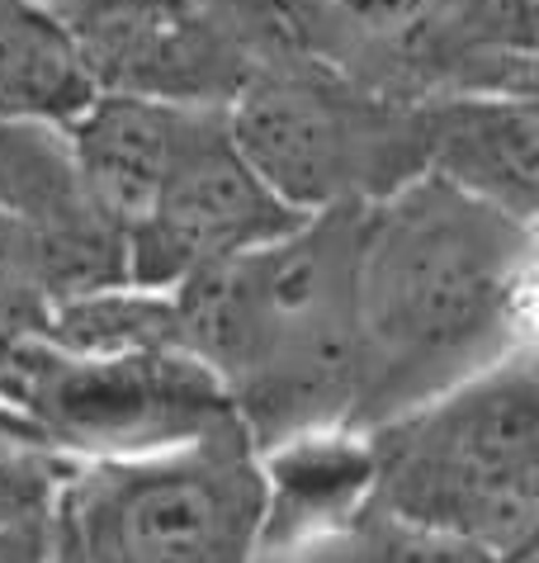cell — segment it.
<instances>
[{
    "label": "cell",
    "mask_w": 539,
    "mask_h": 563,
    "mask_svg": "<svg viewBox=\"0 0 539 563\" xmlns=\"http://www.w3.org/2000/svg\"><path fill=\"white\" fill-rule=\"evenodd\" d=\"M261 526L256 559H279L337 536L374 503V431L331 421L256 450Z\"/></svg>",
    "instance_id": "cell-11"
},
{
    "label": "cell",
    "mask_w": 539,
    "mask_h": 563,
    "mask_svg": "<svg viewBox=\"0 0 539 563\" xmlns=\"http://www.w3.org/2000/svg\"><path fill=\"white\" fill-rule=\"evenodd\" d=\"M95 90L228 109L289 38L284 0H43Z\"/></svg>",
    "instance_id": "cell-7"
},
{
    "label": "cell",
    "mask_w": 539,
    "mask_h": 563,
    "mask_svg": "<svg viewBox=\"0 0 539 563\" xmlns=\"http://www.w3.org/2000/svg\"><path fill=\"white\" fill-rule=\"evenodd\" d=\"M95 96L67 29L43 0H0V119L67 123Z\"/></svg>",
    "instance_id": "cell-14"
},
{
    "label": "cell",
    "mask_w": 539,
    "mask_h": 563,
    "mask_svg": "<svg viewBox=\"0 0 539 563\" xmlns=\"http://www.w3.org/2000/svg\"><path fill=\"white\" fill-rule=\"evenodd\" d=\"M493 563H539V540L535 536H526V540H516L512 550H502Z\"/></svg>",
    "instance_id": "cell-19"
},
{
    "label": "cell",
    "mask_w": 539,
    "mask_h": 563,
    "mask_svg": "<svg viewBox=\"0 0 539 563\" xmlns=\"http://www.w3.org/2000/svg\"><path fill=\"white\" fill-rule=\"evenodd\" d=\"M185 114H189L185 104L95 90L62 123L86 190L95 195L100 213L123 238L142 223V213L152 209L156 190H162L170 156H176V143H180V129H185Z\"/></svg>",
    "instance_id": "cell-13"
},
{
    "label": "cell",
    "mask_w": 539,
    "mask_h": 563,
    "mask_svg": "<svg viewBox=\"0 0 539 563\" xmlns=\"http://www.w3.org/2000/svg\"><path fill=\"white\" fill-rule=\"evenodd\" d=\"M535 346V223L421 176L364 213L351 427H378Z\"/></svg>",
    "instance_id": "cell-1"
},
{
    "label": "cell",
    "mask_w": 539,
    "mask_h": 563,
    "mask_svg": "<svg viewBox=\"0 0 539 563\" xmlns=\"http://www.w3.org/2000/svg\"><path fill=\"white\" fill-rule=\"evenodd\" d=\"M43 322H47V303L29 285L0 271V374L20 360L24 346H34L43 336Z\"/></svg>",
    "instance_id": "cell-18"
},
{
    "label": "cell",
    "mask_w": 539,
    "mask_h": 563,
    "mask_svg": "<svg viewBox=\"0 0 539 563\" xmlns=\"http://www.w3.org/2000/svg\"><path fill=\"white\" fill-rule=\"evenodd\" d=\"M539 0H446L355 81L398 100L539 96Z\"/></svg>",
    "instance_id": "cell-10"
},
{
    "label": "cell",
    "mask_w": 539,
    "mask_h": 563,
    "mask_svg": "<svg viewBox=\"0 0 539 563\" xmlns=\"http://www.w3.org/2000/svg\"><path fill=\"white\" fill-rule=\"evenodd\" d=\"M493 550H479L469 540L440 536V530H421L398 516L364 507L360 516L337 536L308 544V550L256 559V563H493Z\"/></svg>",
    "instance_id": "cell-16"
},
{
    "label": "cell",
    "mask_w": 539,
    "mask_h": 563,
    "mask_svg": "<svg viewBox=\"0 0 539 563\" xmlns=\"http://www.w3.org/2000/svg\"><path fill=\"white\" fill-rule=\"evenodd\" d=\"M374 503L421 530L512 550L539 521V374L535 346L378 421Z\"/></svg>",
    "instance_id": "cell-3"
},
{
    "label": "cell",
    "mask_w": 539,
    "mask_h": 563,
    "mask_svg": "<svg viewBox=\"0 0 539 563\" xmlns=\"http://www.w3.org/2000/svg\"><path fill=\"white\" fill-rule=\"evenodd\" d=\"M298 218L304 213L284 205L237 147L228 109H189L162 190L123 238L129 285L176 289L180 279L279 238Z\"/></svg>",
    "instance_id": "cell-8"
},
{
    "label": "cell",
    "mask_w": 539,
    "mask_h": 563,
    "mask_svg": "<svg viewBox=\"0 0 539 563\" xmlns=\"http://www.w3.org/2000/svg\"><path fill=\"white\" fill-rule=\"evenodd\" d=\"M256 445L228 421L199 441L76 460L43 526V563H256Z\"/></svg>",
    "instance_id": "cell-5"
},
{
    "label": "cell",
    "mask_w": 539,
    "mask_h": 563,
    "mask_svg": "<svg viewBox=\"0 0 539 563\" xmlns=\"http://www.w3.org/2000/svg\"><path fill=\"white\" fill-rule=\"evenodd\" d=\"M0 271L47 308L129 279L123 232L86 190L62 123L0 119Z\"/></svg>",
    "instance_id": "cell-9"
},
{
    "label": "cell",
    "mask_w": 539,
    "mask_h": 563,
    "mask_svg": "<svg viewBox=\"0 0 539 563\" xmlns=\"http://www.w3.org/2000/svg\"><path fill=\"white\" fill-rule=\"evenodd\" d=\"M72 468V455H62L34 427L0 408V536L43 530Z\"/></svg>",
    "instance_id": "cell-17"
},
{
    "label": "cell",
    "mask_w": 539,
    "mask_h": 563,
    "mask_svg": "<svg viewBox=\"0 0 539 563\" xmlns=\"http://www.w3.org/2000/svg\"><path fill=\"white\" fill-rule=\"evenodd\" d=\"M431 104V166L502 213L539 218V96H450Z\"/></svg>",
    "instance_id": "cell-12"
},
{
    "label": "cell",
    "mask_w": 539,
    "mask_h": 563,
    "mask_svg": "<svg viewBox=\"0 0 539 563\" xmlns=\"http://www.w3.org/2000/svg\"><path fill=\"white\" fill-rule=\"evenodd\" d=\"M370 209L304 213L170 289L180 351L218 379L251 445L351 421L355 265Z\"/></svg>",
    "instance_id": "cell-2"
},
{
    "label": "cell",
    "mask_w": 539,
    "mask_h": 563,
    "mask_svg": "<svg viewBox=\"0 0 539 563\" xmlns=\"http://www.w3.org/2000/svg\"><path fill=\"white\" fill-rule=\"evenodd\" d=\"M228 129L294 213L374 209L431 166V104L384 96L298 43L261 62Z\"/></svg>",
    "instance_id": "cell-4"
},
{
    "label": "cell",
    "mask_w": 539,
    "mask_h": 563,
    "mask_svg": "<svg viewBox=\"0 0 539 563\" xmlns=\"http://www.w3.org/2000/svg\"><path fill=\"white\" fill-rule=\"evenodd\" d=\"M43 341L62 351H180L170 289L109 285L47 308Z\"/></svg>",
    "instance_id": "cell-15"
},
{
    "label": "cell",
    "mask_w": 539,
    "mask_h": 563,
    "mask_svg": "<svg viewBox=\"0 0 539 563\" xmlns=\"http://www.w3.org/2000/svg\"><path fill=\"white\" fill-rule=\"evenodd\" d=\"M0 408L72 460L147 455L237 421L185 351H62L43 336L0 374Z\"/></svg>",
    "instance_id": "cell-6"
}]
</instances>
